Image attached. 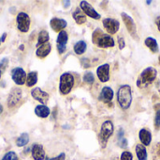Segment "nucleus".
Masks as SVG:
<instances>
[{
	"mask_svg": "<svg viewBox=\"0 0 160 160\" xmlns=\"http://www.w3.org/2000/svg\"><path fill=\"white\" fill-rule=\"evenodd\" d=\"M117 102L121 109L128 110L132 103V91L129 85H122L117 91Z\"/></svg>",
	"mask_w": 160,
	"mask_h": 160,
	"instance_id": "nucleus-1",
	"label": "nucleus"
},
{
	"mask_svg": "<svg viewBox=\"0 0 160 160\" xmlns=\"http://www.w3.org/2000/svg\"><path fill=\"white\" fill-rule=\"evenodd\" d=\"M92 41L100 48H110L115 45L113 38L109 34H105L100 28H97L93 32Z\"/></svg>",
	"mask_w": 160,
	"mask_h": 160,
	"instance_id": "nucleus-2",
	"label": "nucleus"
},
{
	"mask_svg": "<svg viewBox=\"0 0 160 160\" xmlns=\"http://www.w3.org/2000/svg\"><path fill=\"white\" fill-rule=\"evenodd\" d=\"M158 76V71L154 67H147L144 69L137 81L138 87H145L152 84Z\"/></svg>",
	"mask_w": 160,
	"mask_h": 160,
	"instance_id": "nucleus-3",
	"label": "nucleus"
},
{
	"mask_svg": "<svg viewBox=\"0 0 160 160\" xmlns=\"http://www.w3.org/2000/svg\"><path fill=\"white\" fill-rule=\"evenodd\" d=\"M113 130H114V126L113 124L111 121H105L100 128V132H99V143L101 145L102 148H105L109 139L112 136L113 134Z\"/></svg>",
	"mask_w": 160,
	"mask_h": 160,
	"instance_id": "nucleus-4",
	"label": "nucleus"
},
{
	"mask_svg": "<svg viewBox=\"0 0 160 160\" xmlns=\"http://www.w3.org/2000/svg\"><path fill=\"white\" fill-rule=\"evenodd\" d=\"M74 86V77L69 73H65L60 76L59 91L62 94H68Z\"/></svg>",
	"mask_w": 160,
	"mask_h": 160,
	"instance_id": "nucleus-5",
	"label": "nucleus"
},
{
	"mask_svg": "<svg viewBox=\"0 0 160 160\" xmlns=\"http://www.w3.org/2000/svg\"><path fill=\"white\" fill-rule=\"evenodd\" d=\"M121 17L126 25V27L128 31V33L131 35V37L135 40V41H140V37L138 35V30H137V26L136 24L133 20V18L131 16H129L128 13L126 12H122L121 13Z\"/></svg>",
	"mask_w": 160,
	"mask_h": 160,
	"instance_id": "nucleus-6",
	"label": "nucleus"
},
{
	"mask_svg": "<svg viewBox=\"0 0 160 160\" xmlns=\"http://www.w3.org/2000/svg\"><path fill=\"white\" fill-rule=\"evenodd\" d=\"M16 21H17V27L21 32H27L29 30L31 20L27 13L20 12L17 15Z\"/></svg>",
	"mask_w": 160,
	"mask_h": 160,
	"instance_id": "nucleus-7",
	"label": "nucleus"
},
{
	"mask_svg": "<svg viewBox=\"0 0 160 160\" xmlns=\"http://www.w3.org/2000/svg\"><path fill=\"white\" fill-rule=\"evenodd\" d=\"M102 23H103V26L105 27L106 31L111 35L117 33L120 28L119 21L116 19H113V18H105V19H103Z\"/></svg>",
	"mask_w": 160,
	"mask_h": 160,
	"instance_id": "nucleus-8",
	"label": "nucleus"
},
{
	"mask_svg": "<svg viewBox=\"0 0 160 160\" xmlns=\"http://www.w3.org/2000/svg\"><path fill=\"white\" fill-rule=\"evenodd\" d=\"M80 8L83 11V13L95 20H99L101 18V15L92 7L91 4H89L87 1H81L80 3Z\"/></svg>",
	"mask_w": 160,
	"mask_h": 160,
	"instance_id": "nucleus-9",
	"label": "nucleus"
},
{
	"mask_svg": "<svg viewBox=\"0 0 160 160\" xmlns=\"http://www.w3.org/2000/svg\"><path fill=\"white\" fill-rule=\"evenodd\" d=\"M11 77L15 84L22 86L26 82V74L24 70L21 67H16L11 71Z\"/></svg>",
	"mask_w": 160,
	"mask_h": 160,
	"instance_id": "nucleus-10",
	"label": "nucleus"
},
{
	"mask_svg": "<svg viewBox=\"0 0 160 160\" xmlns=\"http://www.w3.org/2000/svg\"><path fill=\"white\" fill-rule=\"evenodd\" d=\"M22 96V90L19 89V88H14L10 91V93H9V95L8 97V108H14L21 101Z\"/></svg>",
	"mask_w": 160,
	"mask_h": 160,
	"instance_id": "nucleus-11",
	"label": "nucleus"
},
{
	"mask_svg": "<svg viewBox=\"0 0 160 160\" xmlns=\"http://www.w3.org/2000/svg\"><path fill=\"white\" fill-rule=\"evenodd\" d=\"M97 75L100 82H108L110 80V64L105 63L98 66L97 69Z\"/></svg>",
	"mask_w": 160,
	"mask_h": 160,
	"instance_id": "nucleus-12",
	"label": "nucleus"
},
{
	"mask_svg": "<svg viewBox=\"0 0 160 160\" xmlns=\"http://www.w3.org/2000/svg\"><path fill=\"white\" fill-rule=\"evenodd\" d=\"M31 95L32 97L38 101L39 103H41L42 105H46L49 101V94L45 91H43L40 88H35L32 90L31 91Z\"/></svg>",
	"mask_w": 160,
	"mask_h": 160,
	"instance_id": "nucleus-13",
	"label": "nucleus"
},
{
	"mask_svg": "<svg viewBox=\"0 0 160 160\" xmlns=\"http://www.w3.org/2000/svg\"><path fill=\"white\" fill-rule=\"evenodd\" d=\"M68 41V35L65 30H62L59 32L58 37H57V50L59 52V54H63L65 53V51L67 50V42Z\"/></svg>",
	"mask_w": 160,
	"mask_h": 160,
	"instance_id": "nucleus-14",
	"label": "nucleus"
},
{
	"mask_svg": "<svg viewBox=\"0 0 160 160\" xmlns=\"http://www.w3.org/2000/svg\"><path fill=\"white\" fill-rule=\"evenodd\" d=\"M113 96H114L113 90L111 87H107L106 86V87H104L101 90V92H100V95H99L98 99L100 101H102L103 103L108 104V103L112 102V100L113 99Z\"/></svg>",
	"mask_w": 160,
	"mask_h": 160,
	"instance_id": "nucleus-15",
	"label": "nucleus"
},
{
	"mask_svg": "<svg viewBox=\"0 0 160 160\" xmlns=\"http://www.w3.org/2000/svg\"><path fill=\"white\" fill-rule=\"evenodd\" d=\"M32 157L34 158V160H44L46 157L45 155V151L43 149V146L40 144H34L32 146Z\"/></svg>",
	"mask_w": 160,
	"mask_h": 160,
	"instance_id": "nucleus-16",
	"label": "nucleus"
},
{
	"mask_svg": "<svg viewBox=\"0 0 160 160\" xmlns=\"http://www.w3.org/2000/svg\"><path fill=\"white\" fill-rule=\"evenodd\" d=\"M139 139L143 146H149L152 141V134L150 130L146 128H142L139 132Z\"/></svg>",
	"mask_w": 160,
	"mask_h": 160,
	"instance_id": "nucleus-17",
	"label": "nucleus"
},
{
	"mask_svg": "<svg viewBox=\"0 0 160 160\" xmlns=\"http://www.w3.org/2000/svg\"><path fill=\"white\" fill-rule=\"evenodd\" d=\"M50 25H51V27L56 31V32H60L62 31L65 27H67L68 25V23L66 20L64 19H60V18H52L50 22Z\"/></svg>",
	"mask_w": 160,
	"mask_h": 160,
	"instance_id": "nucleus-18",
	"label": "nucleus"
},
{
	"mask_svg": "<svg viewBox=\"0 0 160 160\" xmlns=\"http://www.w3.org/2000/svg\"><path fill=\"white\" fill-rule=\"evenodd\" d=\"M50 52H51V44L49 42H46L38 47V49L36 51V55L39 58H44L45 57H47L50 54Z\"/></svg>",
	"mask_w": 160,
	"mask_h": 160,
	"instance_id": "nucleus-19",
	"label": "nucleus"
},
{
	"mask_svg": "<svg viewBox=\"0 0 160 160\" xmlns=\"http://www.w3.org/2000/svg\"><path fill=\"white\" fill-rule=\"evenodd\" d=\"M72 17L73 19L75 20V22L78 24V25H82L84 23H86V15L83 13V11L80 8H77L73 13H72Z\"/></svg>",
	"mask_w": 160,
	"mask_h": 160,
	"instance_id": "nucleus-20",
	"label": "nucleus"
},
{
	"mask_svg": "<svg viewBox=\"0 0 160 160\" xmlns=\"http://www.w3.org/2000/svg\"><path fill=\"white\" fill-rule=\"evenodd\" d=\"M144 44L150 49V51L154 54L158 53L159 51V46H158V41L155 39V38H152V37H148L145 39L144 41Z\"/></svg>",
	"mask_w": 160,
	"mask_h": 160,
	"instance_id": "nucleus-21",
	"label": "nucleus"
},
{
	"mask_svg": "<svg viewBox=\"0 0 160 160\" xmlns=\"http://www.w3.org/2000/svg\"><path fill=\"white\" fill-rule=\"evenodd\" d=\"M50 112H51L50 108L44 105H39V106L36 107V108H35V114L38 117L42 118V119L47 118L50 115Z\"/></svg>",
	"mask_w": 160,
	"mask_h": 160,
	"instance_id": "nucleus-22",
	"label": "nucleus"
},
{
	"mask_svg": "<svg viewBox=\"0 0 160 160\" xmlns=\"http://www.w3.org/2000/svg\"><path fill=\"white\" fill-rule=\"evenodd\" d=\"M135 152L138 160H147L148 158L147 150L145 146H143L142 144H138L135 148Z\"/></svg>",
	"mask_w": 160,
	"mask_h": 160,
	"instance_id": "nucleus-23",
	"label": "nucleus"
},
{
	"mask_svg": "<svg viewBox=\"0 0 160 160\" xmlns=\"http://www.w3.org/2000/svg\"><path fill=\"white\" fill-rule=\"evenodd\" d=\"M87 48V44L84 41H79L75 45H74V52L77 55H82Z\"/></svg>",
	"mask_w": 160,
	"mask_h": 160,
	"instance_id": "nucleus-24",
	"label": "nucleus"
},
{
	"mask_svg": "<svg viewBox=\"0 0 160 160\" xmlns=\"http://www.w3.org/2000/svg\"><path fill=\"white\" fill-rule=\"evenodd\" d=\"M38 82V73L37 72H30L26 76V85L27 87H33Z\"/></svg>",
	"mask_w": 160,
	"mask_h": 160,
	"instance_id": "nucleus-25",
	"label": "nucleus"
},
{
	"mask_svg": "<svg viewBox=\"0 0 160 160\" xmlns=\"http://www.w3.org/2000/svg\"><path fill=\"white\" fill-rule=\"evenodd\" d=\"M29 141V136L27 133H22L16 141V145L18 147H23L25 146Z\"/></svg>",
	"mask_w": 160,
	"mask_h": 160,
	"instance_id": "nucleus-26",
	"label": "nucleus"
},
{
	"mask_svg": "<svg viewBox=\"0 0 160 160\" xmlns=\"http://www.w3.org/2000/svg\"><path fill=\"white\" fill-rule=\"evenodd\" d=\"M50 37H49V33L48 31L46 30H41L39 33H38V44L41 45V44H44L46 42H48Z\"/></svg>",
	"mask_w": 160,
	"mask_h": 160,
	"instance_id": "nucleus-27",
	"label": "nucleus"
},
{
	"mask_svg": "<svg viewBox=\"0 0 160 160\" xmlns=\"http://www.w3.org/2000/svg\"><path fill=\"white\" fill-rule=\"evenodd\" d=\"M83 81L89 85H92L95 82V76L93 74V73L91 72H86L83 75Z\"/></svg>",
	"mask_w": 160,
	"mask_h": 160,
	"instance_id": "nucleus-28",
	"label": "nucleus"
},
{
	"mask_svg": "<svg viewBox=\"0 0 160 160\" xmlns=\"http://www.w3.org/2000/svg\"><path fill=\"white\" fill-rule=\"evenodd\" d=\"M2 160H19L18 158V157H17V155L14 153V152H8L4 157H3V158Z\"/></svg>",
	"mask_w": 160,
	"mask_h": 160,
	"instance_id": "nucleus-29",
	"label": "nucleus"
},
{
	"mask_svg": "<svg viewBox=\"0 0 160 160\" xmlns=\"http://www.w3.org/2000/svg\"><path fill=\"white\" fill-rule=\"evenodd\" d=\"M120 160H133V156L130 152L128 151H125L122 153Z\"/></svg>",
	"mask_w": 160,
	"mask_h": 160,
	"instance_id": "nucleus-30",
	"label": "nucleus"
},
{
	"mask_svg": "<svg viewBox=\"0 0 160 160\" xmlns=\"http://www.w3.org/2000/svg\"><path fill=\"white\" fill-rule=\"evenodd\" d=\"M8 58H4L0 60V71H5L6 68L8 67Z\"/></svg>",
	"mask_w": 160,
	"mask_h": 160,
	"instance_id": "nucleus-31",
	"label": "nucleus"
},
{
	"mask_svg": "<svg viewBox=\"0 0 160 160\" xmlns=\"http://www.w3.org/2000/svg\"><path fill=\"white\" fill-rule=\"evenodd\" d=\"M155 125L157 128L160 127V109H158L155 116Z\"/></svg>",
	"mask_w": 160,
	"mask_h": 160,
	"instance_id": "nucleus-32",
	"label": "nucleus"
},
{
	"mask_svg": "<svg viewBox=\"0 0 160 160\" xmlns=\"http://www.w3.org/2000/svg\"><path fill=\"white\" fill-rule=\"evenodd\" d=\"M118 45L120 50H123L126 47V41L123 37H118Z\"/></svg>",
	"mask_w": 160,
	"mask_h": 160,
	"instance_id": "nucleus-33",
	"label": "nucleus"
},
{
	"mask_svg": "<svg viewBox=\"0 0 160 160\" xmlns=\"http://www.w3.org/2000/svg\"><path fill=\"white\" fill-rule=\"evenodd\" d=\"M118 145L121 147V148H127L128 147V141L127 139H122L120 141H118Z\"/></svg>",
	"mask_w": 160,
	"mask_h": 160,
	"instance_id": "nucleus-34",
	"label": "nucleus"
},
{
	"mask_svg": "<svg viewBox=\"0 0 160 160\" xmlns=\"http://www.w3.org/2000/svg\"><path fill=\"white\" fill-rule=\"evenodd\" d=\"M66 159V155L64 153H61L60 155H58L57 157H52V158H46V160H65Z\"/></svg>",
	"mask_w": 160,
	"mask_h": 160,
	"instance_id": "nucleus-35",
	"label": "nucleus"
},
{
	"mask_svg": "<svg viewBox=\"0 0 160 160\" xmlns=\"http://www.w3.org/2000/svg\"><path fill=\"white\" fill-rule=\"evenodd\" d=\"M124 135H125V130L123 128H119L118 133H117V140L120 141V140L124 139Z\"/></svg>",
	"mask_w": 160,
	"mask_h": 160,
	"instance_id": "nucleus-36",
	"label": "nucleus"
},
{
	"mask_svg": "<svg viewBox=\"0 0 160 160\" xmlns=\"http://www.w3.org/2000/svg\"><path fill=\"white\" fill-rule=\"evenodd\" d=\"M82 65H83L84 68H88V67L91 66L90 63H89V59H88V58H83V59H82Z\"/></svg>",
	"mask_w": 160,
	"mask_h": 160,
	"instance_id": "nucleus-37",
	"label": "nucleus"
},
{
	"mask_svg": "<svg viewBox=\"0 0 160 160\" xmlns=\"http://www.w3.org/2000/svg\"><path fill=\"white\" fill-rule=\"evenodd\" d=\"M156 25L158 26V29L160 31V15L156 18Z\"/></svg>",
	"mask_w": 160,
	"mask_h": 160,
	"instance_id": "nucleus-38",
	"label": "nucleus"
},
{
	"mask_svg": "<svg viewBox=\"0 0 160 160\" xmlns=\"http://www.w3.org/2000/svg\"><path fill=\"white\" fill-rule=\"evenodd\" d=\"M6 37H7V33H4V34H3V36H2V38L0 39V40H1V42H4V41H5Z\"/></svg>",
	"mask_w": 160,
	"mask_h": 160,
	"instance_id": "nucleus-39",
	"label": "nucleus"
},
{
	"mask_svg": "<svg viewBox=\"0 0 160 160\" xmlns=\"http://www.w3.org/2000/svg\"><path fill=\"white\" fill-rule=\"evenodd\" d=\"M64 4L65 5V8H68L69 7V4H70V1H64Z\"/></svg>",
	"mask_w": 160,
	"mask_h": 160,
	"instance_id": "nucleus-40",
	"label": "nucleus"
},
{
	"mask_svg": "<svg viewBox=\"0 0 160 160\" xmlns=\"http://www.w3.org/2000/svg\"><path fill=\"white\" fill-rule=\"evenodd\" d=\"M145 3H146L147 5H150V4H152V1H150V0H147V1H145Z\"/></svg>",
	"mask_w": 160,
	"mask_h": 160,
	"instance_id": "nucleus-41",
	"label": "nucleus"
},
{
	"mask_svg": "<svg viewBox=\"0 0 160 160\" xmlns=\"http://www.w3.org/2000/svg\"><path fill=\"white\" fill-rule=\"evenodd\" d=\"M19 48H20V50H21V51H22V50L24 49V46H23V45H20V47H19Z\"/></svg>",
	"mask_w": 160,
	"mask_h": 160,
	"instance_id": "nucleus-42",
	"label": "nucleus"
},
{
	"mask_svg": "<svg viewBox=\"0 0 160 160\" xmlns=\"http://www.w3.org/2000/svg\"><path fill=\"white\" fill-rule=\"evenodd\" d=\"M2 112H3V107L0 105V114H2Z\"/></svg>",
	"mask_w": 160,
	"mask_h": 160,
	"instance_id": "nucleus-43",
	"label": "nucleus"
},
{
	"mask_svg": "<svg viewBox=\"0 0 160 160\" xmlns=\"http://www.w3.org/2000/svg\"><path fill=\"white\" fill-rule=\"evenodd\" d=\"M1 75H2V72L0 71V78H1Z\"/></svg>",
	"mask_w": 160,
	"mask_h": 160,
	"instance_id": "nucleus-44",
	"label": "nucleus"
},
{
	"mask_svg": "<svg viewBox=\"0 0 160 160\" xmlns=\"http://www.w3.org/2000/svg\"><path fill=\"white\" fill-rule=\"evenodd\" d=\"M0 43H1V40H0Z\"/></svg>",
	"mask_w": 160,
	"mask_h": 160,
	"instance_id": "nucleus-45",
	"label": "nucleus"
}]
</instances>
